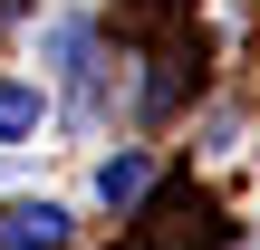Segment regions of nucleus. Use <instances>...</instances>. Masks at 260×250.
I'll list each match as a JSON object with an SVG mask.
<instances>
[{"instance_id": "f257e3e1", "label": "nucleus", "mask_w": 260, "mask_h": 250, "mask_svg": "<svg viewBox=\"0 0 260 250\" xmlns=\"http://www.w3.org/2000/svg\"><path fill=\"white\" fill-rule=\"evenodd\" d=\"M68 202H10L0 212V250H68Z\"/></svg>"}, {"instance_id": "f03ea898", "label": "nucleus", "mask_w": 260, "mask_h": 250, "mask_svg": "<svg viewBox=\"0 0 260 250\" xmlns=\"http://www.w3.org/2000/svg\"><path fill=\"white\" fill-rule=\"evenodd\" d=\"M145 183H154V154H145V145H125V154H106V164H96V202H106V212H135V202H145Z\"/></svg>"}, {"instance_id": "7ed1b4c3", "label": "nucleus", "mask_w": 260, "mask_h": 250, "mask_svg": "<svg viewBox=\"0 0 260 250\" xmlns=\"http://www.w3.org/2000/svg\"><path fill=\"white\" fill-rule=\"evenodd\" d=\"M48 125V87L39 77H0V145H29Z\"/></svg>"}]
</instances>
